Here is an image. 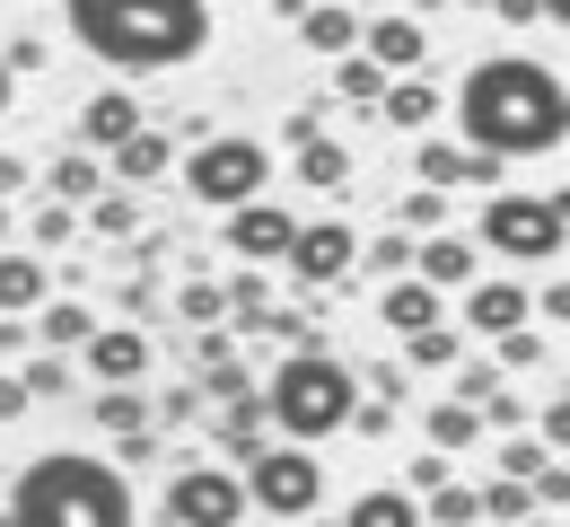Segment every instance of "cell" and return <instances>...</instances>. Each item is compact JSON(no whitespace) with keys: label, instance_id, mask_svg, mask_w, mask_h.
Returning a JSON list of instances; mask_svg holds the SVG:
<instances>
[{"label":"cell","instance_id":"30","mask_svg":"<svg viewBox=\"0 0 570 527\" xmlns=\"http://www.w3.org/2000/svg\"><path fill=\"white\" fill-rule=\"evenodd\" d=\"M97 422H106L115 440H132V431H149V396L141 387H97Z\"/></svg>","mask_w":570,"mask_h":527},{"label":"cell","instance_id":"50","mask_svg":"<svg viewBox=\"0 0 570 527\" xmlns=\"http://www.w3.org/2000/svg\"><path fill=\"white\" fill-rule=\"evenodd\" d=\"M27 404H36V396H27V387H18V370H0V422H18V413H27Z\"/></svg>","mask_w":570,"mask_h":527},{"label":"cell","instance_id":"47","mask_svg":"<svg viewBox=\"0 0 570 527\" xmlns=\"http://www.w3.org/2000/svg\"><path fill=\"white\" fill-rule=\"evenodd\" d=\"M562 440H570V404H562V396H544V440H535V449L562 457Z\"/></svg>","mask_w":570,"mask_h":527},{"label":"cell","instance_id":"45","mask_svg":"<svg viewBox=\"0 0 570 527\" xmlns=\"http://www.w3.org/2000/svg\"><path fill=\"white\" fill-rule=\"evenodd\" d=\"M246 387H255V378L237 370V361H219V370H203V396H212V404H228V396H246Z\"/></svg>","mask_w":570,"mask_h":527},{"label":"cell","instance_id":"35","mask_svg":"<svg viewBox=\"0 0 570 527\" xmlns=\"http://www.w3.org/2000/svg\"><path fill=\"white\" fill-rule=\"evenodd\" d=\"M334 88H343L352 106H377V88H386V71H377V62H360V53H343V62H334Z\"/></svg>","mask_w":570,"mask_h":527},{"label":"cell","instance_id":"54","mask_svg":"<svg viewBox=\"0 0 570 527\" xmlns=\"http://www.w3.org/2000/svg\"><path fill=\"white\" fill-rule=\"evenodd\" d=\"M18 185H27V158H9V150H0V203H9Z\"/></svg>","mask_w":570,"mask_h":527},{"label":"cell","instance_id":"41","mask_svg":"<svg viewBox=\"0 0 570 527\" xmlns=\"http://www.w3.org/2000/svg\"><path fill=\"white\" fill-rule=\"evenodd\" d=\"M535 361H544V334H535V325L500 334V370H535Z\"/></svg>","mask_w":570,"mask_h":527},{"label":"cell","instance_id":"8","mask_svg":"<svg viewBox=\"0 0 570 527\" xmlns=\"http://www.w3.org/2000/svg\"><path fill=\"white\" fill-rule=\"evenodd\" d=\"M158 519L167 527H246V484H237V466H176Z\"/></svg>","mask_w":570,"mask_h":527},{"label":"cell","instance_id":"17","mask_svg":"<svg viewBox=\"0 0 570 527\" xmlns=\"http://www.w3.org/2000/svg\"><path fill=\"white\" fill-rule=\"evenodd\" d=\"M368 115H377V124H395V133H413V141H430V124L448 115V97H439L422 71H404V79H386V88H377V106H368Z\"/></svg>","mask_w":570,"mask_h":527},{"label":"cell","instance_id":"11","mask_svg":"<svg viewBox=\"0 0 570 527\" xmlns=\"http://www.w3.org/2000/svg\"><path fill=\"white\" fill-rule=\"evenodd\" d=\"M79 370L97 378V387H141L149 378V334L141 325H97V334L79 343Z\"/></svg>","mask_w":570,"mask_h":527},{"label":"cell","instance_id":"23","mask_svg":"<svg viewBox=\"0 0 570 527\" xmlns=\"http://www.w3.org/2000/svg\"><path fill=\"white\" fill-rule=\"evenodd\" d=\"M97 194H106V158H97V150H62V158H53V203L88 212Z\"/></svg>","mask_w":570,"mask_h":527},{"label":"cell","instance_id":"53","mask_svg":"<svg viewBox=\"0 0 570 527\" xmlns=\"http://www.w3.org/2000/svg\"><path fill=\"white\" fill-rule=\"evenodd\" d=\"M500 18H509V27H535V18H544V9H535V0H492Z\"/></svg>","mask_w":570,"mask_h":527},{"label":"cell","instance_id":"37","mask_svg":"<svg viewBox=\"0 0 570 527\" xmlns=\"http://www.w3.org/2000/svg\"><path fill=\"white\" fill-rule=\"evenodd\" d=\"M176 316H185L194 334H203V325H219V316H228V300H219V282H185V300H176Z\"/></svg>","mask_w":570,"mask_h":527},{"label":"cell","instance_id":"14","mask_svg":"<svg viewBox=\"0 0 570 527\" xmlns=\"http://www.w3.org/2000/svg\"><path fill=\"white\" fill-rule=\"evenodd\" d=\"M413 176H422V194H465V185H500V158L465 150V141H422Z\"/></svg>","mask_w":570,"mask_h":527},{"label":"cell","instance_id":"61","mask_svg":"<svg viewBox=\"0 0 570 527\" xmlns=\"http://www.w3.org/2000/svg\"><path fill=\"white\" fill-rule=\"evenodd\" d=\"M386 9H395V0H386Z\"/></svg>","mask_w":570,"mask_h":527},{"label":"cell","instance_id":"9","mask_svg":"<svg viewBox=\"0 0 570 527\" xmlns=\"http://www.w3.org/2000/svg\"><path fill=\"white\" fill-rule=\"evenodd\" d=\"M282 264H289L298 291H334V282L360 264V228L352 221H298V237H289Z\"/></svg>","mask_w":570,"mask_h":527},{"label":"cell","instance_id":"1","mask_svg":"<svg viewBox=\"0 0 570 527\" xmlns=\"http://www.w3.org/2000/svg\"><path fill=\"white\" fill-rule=\"evenodd\" d=\"M562 133H570V88H562V71H544L527 53H492L456 88V141L500 158V167L509 158H553Z\"/></svg>","mask_w":570,"mask_h":527},{"label":"cell","instance_id":"19","mask_svg":"<svg viewBox=\"0 0 570 527\" xmlns=\"http://www.w3.org/2000/svg\"><path fill=\"white\" fill-rule=\"evenodd\" d=\"M298 45L325 53V62H343V53H360V18L343 0H307V9H298Z\"/></svg>","mask_w":570,"mask_h":527},{"label":"cell","instance_id":"18","mask_svg":"<svg viewBox=\"0 0 570 527\" xmlns=\"http://www.w3.org/2000/svg\"><path fill=\"white\" fill-rule=\"evenodd\" d=\"M158 176H176V141L149 133V124L124 141V150H106V185H124V194H132V185H158Z\"/></svg>","mask_w":570,"mask_h":527},{"label":"cell","instance_id":"60","mask_svg":"<svg viewBox=\"0 0 570 527\" xmlns=\"http://www.w3.org/2000/svg\"><path fill=\"white\" fill-rule=\"evenodd\" d=\"M0 527H9V510H0Z\"/></svg>","mask_w":570,"mask_h":527},{"label":"cell","instance_id":"4","mask_svg":"<svg viewBox=\"0 0 570 527\" xmlns=\"http://www.w3.org/2000/svg\"><path fill=\"white\" fill-rule=\"evenodd\" d=\"M360 413V370L343 352H282V370L264 378V422L298 440V449H316V440H343Z\"/></svg>","mask_w":570,"mask_h":527},{"label":"cell","instance_id":"13","mask_svg":"<svg viewBox=\"0 0 570 527\" xmlns=\"http://www.w3.org/2000/svg\"><path fill=\"white\" fill-rule=\"evenodd\" d=\"M474 255H483V246H474L465 228H430V237H413V282H430V291L448 300V291L483 282V273H474Z\"/></svg>","mask_w":570,"mask_h":527},{"label":"cell","instance_id":"12","mask_svg":"<svg viewBox=\"0 0 570 527\" xmlns=\"http://www.w3.org/2000/svg\"><path fill=\"white\" fill-rule=\"evenodd\" d=\"M289 237H298V221H289L282 203H264V194L228 212V246H237V255H246L255 273H264V264H282V255H289Z\"/></svg>","mask_w":570,"mask_h":527},{"label":"cell","instance_id":"25","mask_svg":"<svg viewBox=\"0 0 570 527\" xmlns=\"http://www.w3.org/2000/svg\"><path fill=\"white\" fill-rule=\"evenodd\" d=\"M298 185H316V194H334V203H343V185H352V150H343V141H325V133H316V141H298Z\"/></svg>","mask_w":570,"mask_h":527},{"label":"cell","instance_id":"7","mask_svg":"<svg viewBox=\"0 0 570 527\" xmlns=\"http://www.w3.org/2000/svg\"><path fill=\"white\" fill-rule=\"evenodd\" d=\"M562 237H570L562 194H492L474 246H492V255H509V264H544V273H553V264H562Z\"/></svg>","mask_w":570,"mask_h":527},{"label":"cell","instance_id":"40","mask_svg":"<svg viewBox=\"0 0 570 527\" xmlns=\"http://www.w3.org/2000/svg\"><path fill=\"white\" fill-rule=\"evenodd\" d=\"M439 484H456V457H413V466H404V492H413V501H422V492H439Z\"/></svg>","mask_w":570,"mask_h":527},{"label":"cell","instance_id":"52","mask_svg":"<svg viewBox=\"0 0 570 527\" xmlns=\"http://www.w3.org/2000/svg\"><path fill=\"white\" fill-rule=\"evenodd\" d=\"M27 352V316H0V361H18Z\"/></svg>","mask_w":570,"mask_h":527},{"label":"cell","instance_id":"34","mask_svg":"<svg viewBox=\"0 0 570 527\" xmlns=\"http://www.w3.org/2000/svg\"><path fill=\"white\" fill-rule=\"evenodd\" d=\"M456 352H465V343H456V325H430V334H404V361H413V370H456Z\"/></svg>","mask_w":570,"mask_h":527},{"label":"cell","instance_id":"43","mask_svg":"<svg viewBox=\"0 0 570 527\" xmlns=\"http://www.w3.org/2000/svg\"><path fill=\"white\" fill-rule=\"evenodd\" d=\"M544 457H553V449H535V440H509V449H500V475H509V484H527Z\"/></svg>","mask_w":570,"mask_h":527},{"label":"cell","instance_id":"6","mask_svg":"<svg viewBox=\"0 0 570 527\" xmlns=\"http://www.w3.org/2000/svg\"><path fill=\"white\" fill-rule=\"evenodd\" d=\"M264 176H273V150H264V141H246V133H212V141H194V158L176 167V185H185L194 203H212V212L255 203V194H264Z\"/></svg>","mask_w":570,"mask_h":527},{"label":"cell","instance_id":"26","mask_svg":"<svg viewBox=\"0 0 570 527\" xmlns=\"http://www.w3.org/2000/svg\"><path fill=\"white\" fill-rule=\"evenodd\" d=\"M474 440H483V413H474L465 396H448V404H430V449H439V457H465Z\"/></svg>","mask_w":570,"mask_h":527},{"label":"cell","instance_id":"36","mask_svg":"<svg viewBox=\"0 0 570 527\" xmlns=\"http://www.w3.org/2000/svg\"><path fill=\"white\" fill-rule=\"evenodd\" d=\"M18 387H27V396H62V387H71V361H62V352H36V361H18Z\"/></svg>","mask_w":570,"mask_h":527},{"label":"cell","instance_id":"21","mask_svg":"<svg viewBox=\"0 0 570 527\" xmlns=\"http://www.w3.org/2000/svg\"><path fill=\"white\" fill-rule=\"evenodd\" d=\"M45 300H53L45 264H36V255H18V246H0V316H36Z\"/></svg>","mask_w":570,"mask_h":527},{"label":"cell","instance_id":"15","mask_svg":"<svg viewBox=\"0 0 570 527\" xmlns=\"http://www.w3.org/2000/svg\"><path fill=\"white\" fill-rule=\"evenodd\" d=\"M527 282H465V334H483V343H500V334H518V325H535L527 316Z\"/></svg>","mask_w":570,"mask_h":527},{"label":"cell","instance_id":"56","mask_svg":"<svg viewBox=\"0 0 570 527\" xmlns=\"http://www.w3.org/2000/svg\"><path fill=\"white\" fill-rule=\"evenodd\" d=\"M535 9H544V18H553V27H562V9H570V0H535Z\"/></svg>","mask_w":570,"mask_h":527},{"label":"cell","instance_id":"59","mask_svg":"<svg viewBox=\"0 0 570 527\" xmlns=\"http://www.w3.org/2000/svg\"><path fill=\"white\" fill-rule=\"evenodd\" d=\"M465 9H492V0H465Z\"/></svg>","mask_w":570,"mask_h":527},{"label":"cell","instance_id":"2","mask_svg":"<svg viewBox=\"0 0 570 527\" xmlns=\"http://www.w3.org/2000/svg\"><path fill=\"white\" fill-rule=\"evenodd\" d=\"M79 53H97L106 71H185L212 53V0H71L62 9Z\"/></svg>","mask_w":570,"mask_h":527},{"label":"cell","instance_id":"39","mask_svg":"<svg viewBox=\"0 0 570 527\" xmlns=\"http://www.w3.org/2000/svg\"><path fill=\"white\" fill-rule=\"evenodd\" d=\"M395 228H404V237H430V228H439V194H422V185L395 194Z\"/></svg>","mask_w":570,"mask_h":527},{"label":"cell","instance_id":"48","mask_svg":"<svg viewBox=\"0 0 570 527\" xmlns=\"http://www.w3.org/2000/svg\"><path fill=\"white\" fill-rule=\"evenodd\" d=\"M282 133H289V150H298V141H316V133H325V106H289Z\"/></svg>","mask_w":570,"mask_h":527},{"label":"cell","instance_id":"32","mask_svg":"<svg viewBox=\"0 0 570 527\" xmlns=\"http://www.w3.org/2000/svg\"><path fill=\"white\" fill-rule=\"evenodd\" d=\"M88 228H97V237H132V228H141V203H132L124 185H106V194L88 203Z\"/></svg>","mask_w":570,"mask_h":527},{"label":"cell","instance_id":"5","mask_svg":"<svg viewBox=\"0 0 570 527\" xmlns=\"http://www.w3.org/2000/svg\"><path fill=\"white\" fill-rule=\"evenodd\" d=\"M237 484H246V510H264V519H307V510L325 501V457L298 449V440H255L246 466H237Z\"/></svg>","mask_w":570,"mask_h":527},{"label":"cell","instance_id":"49","mask_svg":"<svg viewBox=\"0 0 570 527\" xmlns=\"http://www.w3.org/2000/svg\"><path fill=\"white\" fill-rule=\"evenodd\" d=\"M360 387H377V404H395V396H404V370H395V361H377V370H360Z\"/></svg>","mask_w":570,"mask_h":527},{"label":"cell","instance_id":"29","mask_svg":"<svg viewBox=\"0 0 570 527\" xmlns=\"http://www.w3.org/2000/svg\"><path fill=\"white\" fill-rule=\"evenodd\" d=\"M422 527H483L474 484H439V492H422Z\"/></svg>","mask_w":570,"mask_h":527},{"label":"cell","instance_id":"51","mask_svg":"<svg viewBox=\"0 0 570 527\" xmlns=\"http://www.w3.org/2000/svg\"><path fill=\"white\" fill-rule=\"evenodd\" d=\"M194 361H203V370H219V361H228V334H219V325H203V334H194Z\"/></svg>","mask_w":570,"mask_h":527},{"label":"cell","instance_id":"20","mask_svg":"<svg viewBox=\"0 0 570 527\" xmlns=\"http://www.w3.org/2000/svg\"><path fill=\"white\" fill-rule=\"evenodd\" d=\"M377 316H386L395 334H430V325L448 316V300H439L430 282H413V273H404V282H386V291H377Z\"/></svg>","mask_w":570,"mask_h":527},{"label":"cell","instance_id":"46","mask_svg":"<svg viewBox=\"0 0 570 527\" xmlns=\"http://www.w3.org/2000/svg\"><path fill=\"white\" fill-rule=\"evenodd\" d=\"M0 71H45V36H9V53H0Z\"/></svg>","mask_w":570,"mask_h":527},{"label":"cell","instance_id":"10","mask_svg":"<svg viewBox=\"0 0 570 527\" xmlns=\"http://www.w3.org/2000/svg\"><path fill=\"white\" fill-rule=\"evenodd\" d=\"M422 53H430V27L413 18V9H377V18H360V62H377L386 79L422 71Z\"/></svg>","mask_w":570,"mask_h":527},{"label":"cell","instance_id":"33","mask_svg":"<svg viewBox=\"0 0 570 527\" xmlns=\"http://www.w3.org/2000/svg\"><path fill=\"white\" fill-rule=\"evenodd\" d=\"M474 501H483V527H518V519H535V501H527V484H509V475H500V484H483Z\"/></svg>","mask_w":570,"mask_h":527},{"label":"cell","instance_id":"16","mask_svg":"<svg viewBox=\"0 0 570 527\" xmlns=\"http://www.w3.org/2000/svg\"><path fill=\"white\" fill-rule=\"evenodd\" d=\"M132 133H141V97H132V88H97V97L79 106V150L106 158V150H124Z\"/></svg>","mask_w":570,"mask_h":527},{"label":"cell","instance_id":"44","mask_svg":"<svg viewBox=\"0 0 570 527\" xmlns=\"http://www.w3.org/2000/svg\"><path fill=\"white\" fill-rule=\"evenodd\" d=\"M527 316H544V325H562V316H570V282H562V273H544V300H527Z\"/></svg>","mask_w":570,"mask_h":527},{"label":"cell","instance_id":"24","mask_svg":"<svg viewBox=\"0 0 570 527\" xmlns=\"http://www.w3.org/2000/svg\"><path fill=\"white\" fill-rule=\"evenodd\" d=\"M343 527H422V501L404 484H377V492H360L352 510H343Z\"/></svg>","mask_w":570,"mask_h":527},{"label":"cell","instance_id":"57","mask_svg":"<svg viewBox=\"0 0 570 527\" xmlns=\"http://www.w3.org/2000/svg\"><path fill=\"white\" fill-rule=\"evenodd\" d=\"M518 527H562V519H544V510H535V519H518Z\"/></svg>","mask_w":570,"mask_h":527},{"label":"cell","instance_id":"42","mask_svg":"<svg viewBox=\"0 0 570 527\" xmlns=\"http://www.w3.org/2000/svg\"><path fill=\"white\" fill-rule=\"evenodd\" d=\"M71 228H79L71 203H45V212H36V246H71Z\"/></svg>","mask_w":570,"mask_h":527},{"label":"cell","instance_id":"28","mask_svg":"<svg viewBox=\"0 0 570 527\" xmlns=\"http://www.w3.org/2000/svg\"><path fill=\"white\" fill-rule=\"evenodd\" d=\"M352 273L404 282V273H413V237H404V228H386V237H360V264H352Z\"/></svg>","mask_w":570,"mask_h":527},{"label":"cell","instance_id":"3","mask_svg":"<svg viewBox=\"0 0 570 527\" xmlns=\"http://www.w3.org/2000/svg\"><path fill=\"white\" fill-rule=\"evenodd\" d=\"M9 527H132V484L106 457H27V475L9 484Z\"/></svg>","mask_w":570,"mask_h":527},{"label":"cell","instance_id":"22","mask_svg":"<svg viewBox=\"0 0 570 527\" xmlns=\"http://www.w3.org/2000/svg\"><path fill=\"white\" fill-rule=\"evenodd\" d=\"M97 325H106V316H88L79 300H45V308H36V325H27V334H36L45 352H79V343H88Z\"/></svg>","mask_w":570,"mask_h":527},{"label":"cell","instance_id":"31","mask_svg":"<svg viewBox=\"0 0 570 527\" xmlns=\"http://www.w3.org/2000/svg\"><path fill=\"white\" fill-rule=\"evenodd\" d=\"M219 300H228V316L246 325V334H264V316H273V291H264V273L246 264L237 282H219Z\"/></svg>","mask_w":570,"mask_h":527},{"label":"cell","instance_id":"55","mask_svg":"<svg viewBox=\"0 0 570 527\" xmlns=\"http://www.w3.org/2000/svg\"><path fill=\"white\" fill-rule=\"evenodd\" d=\"M9 106H18V79H9V71H0V115H9Z\"/></svg>","mask_w":570,"mask_h":527},{"label":"cell","instance_id":"58","mask_svg":"<svg viewBox=\"0 0 570 527\" xmlns=\"http://www.w3.org/2000/svg\"><path fill=\"white\" fill-rule=\"evenodd\" d=\"M0 237H9V203H0Z\"/></svg>","mask_w":570,"mask_h":527},{"label":"cell","instance_id":"38","mask_svg":"<svg viewBox=\"0 0 570 527\" xmlns=\"http://www.w3.org/2000/svg\"><path fill=\"white\" fill-rule=\"evenodd\" d=\"M264 334L289 343V352H316V316H307V308H273V316H264Z\"/></svg>","mask_w":570,"mask_h":527},{"label":"cell","instance_id":"27","mask_svg":"<svg viewBox=\"0 0 570 527\" xmlns=\"http://www.w3.org/2000/svg\"><path fill=\"white\" fill-rule=\"evenodd\" d=\"M255 440H264V387H246V396H228V404H219V449L246 457Z\"/></svg>","mask_w":570,"mask_h":527}]
</instances>
